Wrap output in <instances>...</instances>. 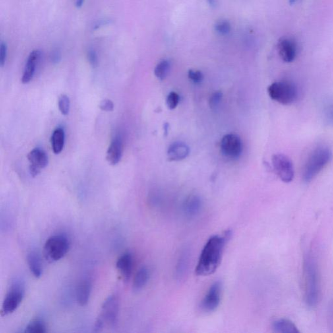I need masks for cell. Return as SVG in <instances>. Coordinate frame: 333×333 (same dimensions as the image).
Instances as JSON below:
<instances>
[{"label": "cell", "mask_w": 333, "mask_h": 333, "mask_svg": "<svg viewBox=\"0 0 333 333\" xmlns=\"http://www.w3.org/2000/svg\"><path fill=\"white\" fill-rule=\"evenodd\" d=\"M278 51L281 59L286 63H291L297 55V46L290 39L283 38L278 43Z\"/></svg>", "instance_id": "12"}, {"label": "cell", "mask_w": 333, "mask_h": 333, "mask_svg": "<svg viewBox=\"0 0 333 333\" xmlns=\"http://www.w3.org/2000/svg\"><path fill=\"white\" fill-rule=\"evenodd\" d=\"M29 268L36 278H39L43 274V264L40 256L36 251H31L27 256Z\"/></svg>", "instance_id": "20"}, {"label": "cell", "mask_w": 333, "mask_h": 333, "mask_svg": "<svg viewBox=\"0 0 333 333\" xmlns=\"http://www.w3.org/2000/svg\"><path fill=\"white\" fill-rule=\"evenodd\" d=\"M189 154V146L181 142L173 143L167 150V156L170 161L183 160L187 158Z\"/></svg>", "instance_id": "17"}, {"label": "cell", "mask_w": 333, "mask_h": 333, "mask_svg": "<svg viewBox=\"0 0 333 333\" xmlns=\"http://www.w3.org/2000/svg\"><path fill=\"white\" fill-rule=\"evenodd\" d=\"M332 158V152L326 146L316 148L308 157L304 165L303 179L305 183H310L330 163Z\"/></svg>", "instance_id": "3"}, {"label": "cell", "mask_w": 333, "mask_h": 333, "mask_svg": "<svg viewBox=\"0 0 333 333\" xmlns=\"http://www.w3.org/2000/svg\"><path fill=\"white\" fill-rule=\"evenodd\" d=\"M166 101L167 107L169 109H175L177 107V105H179L180 102L179 95L177 93L171 92L167 96Z\"/></svg>", "instance_id": "28"}, {"label": "cell", "mask_w": 333, "mask_h": 333, "mask_svg": "<svg viewBox=\"0 0 333 333\" xmlns=\"http://www.w3.org/2000/svg\"><path fill=\"white\" fill-rule=\"evenodd\" d=\"M272 164L281 181L286 183L292 181L294 177V169L288 157L283 154H275L272 157Z\"/></svg>", "instance_id": "7"}, {"label": "cell", "mask_w": 333, "mask_h": 333, "mask_svg": "<svg viewBox=\"0 0 333 333\" xmlns=\"http://www.w3.org/2000/svg\"><path fill=\"white\" fill-rule=\"evenodd\" d=\"M214 30L219 34L226 35L231 32V25L230 22L227 21V20H219L215 24Z\"/></svg>", "instance_id": "26"}, {"label": "cell", "mask_w": 333, "mask_h": 333, "mask_svg": "<svg viewBox=\"0 0 333 333\" xmlns=\"http://www.w3.org/2000/svg\"><path fill=\"white\" fill-rule=\"evenodd\" d=\"M47 332V325L41 318L32 320L27 325L24 330V332L27 333H45Z\"/></svg>", "instance_id": "24"}, {"label": "cell", "mask_w": 333, "mask_h": 333, "mask_svg": "<svg viewBox=\"0 0 333 333\" xmlns=\"http://www.w3.org/2000/svg\"><path fill=\"white\" fill-rule=\"evenodd\" d=\"M65 134L63 128H58L51 136V147L55 154H59L63 149L65 144Z\"/></svg>", "instance_id": "21"}, {"label": "cell", "mask_w": 333, "mask_h": 333, "mask_svg": "<svg viewBox=\"0 0 333 333\" xmlns=\"http://www.w3.org/2000/svg\"><path fill=\"white\" fill-rule=\"evenodd\" d=\"M61 55L59 50H58V49H55V50H53L51 55V62H53V63H58L60 61H61Z\"/></svg>", "instance_id": "34"}, {"label": "cell", "mask_w": 333, "mask_h": 333, "mask_svg": "<svg viewBox=\"0 0 333 333\" xmlns=\"http://www.w3.org/2000/svg\"><path fill=\"white\" fill-rule=\"evenodd\" d=\"M100 108L102 109V111H112L113 109H114V104L112 101L109 100V99H105L100 102V105H99Z\"/></svg>", "instance_id": "33"}, {"label": "cell", "mask_w": 333, "mask_h": 333, "mask_svg": "<svg viewBox=\"0 0 333 333\" xmlns=\"http://www.w3.org/2000/svg\"><path fill=\"white\" fill-rule=\"evenodd\" d=\"M119 305L117 297L111 295L103 302L100 313L95 322L94 331L100 332L105 325L115 327L119 318Z\"/></svg>", "instance_id": "5"}, {"label": "cell", "mask_w": 333, "mask_h": 333, "mask_svg": "<svg viewBox=\"0 0 333 333\" xmlns=\"http://www.w3.org/2000/svg\"><path fill=\"white\" fill-rule=\"evenodd\" d=\"M306 303L310 307L317 305L320 296L319 276L317 262L311 253H307L304 258Z\"/></svg>", "instance_id": "2"}, {"label": "cell", "mask_w": 333, "mask_h": 333, "mask_svg": "<svg viewBox=\"0 0 333 333\" xmlns=\"http://www.w3.org/2000/svg\"><path fill=\"white\" fill-rule=\"evenodd\" d=\"M188 78L195 84H199L203 80L204 75L199 70H190L188 71Z\"/></svg>", "instance_id": "29"}, {"label": "cell", "mask_w": 333, "mask_h": 333, "mask_svg": "<svg viewBox=\"0 0 333 333\" xmlns=\"http://www.w3.org/2000/svg\"><path fill=\"white\" fill-rule=\"evenodd\" d=\"M231 232L225 231L222 235L211 237L204 246L196 265L195 272L198 276H209L216 272L221 264L225 245L230 239Z\"/></svg>", "instance_id": "1"}, {"label": "cell", "mask_w": 333, "mask_h": 333, "mask_svg": "<svg viewBox=\"0 0 333 333\" xmlns=\"http://www.w3.org/2000/svg\"><path fill=\"white\" fill-rule=\"evenodd\" d=\"M133 257L131 253H125L122 254L117 260L116 267L120 275L125 281L129 280L133 270Z\"/></svg>", "instance_id": "14"}, {"label": "cell", "mask_w": 333, "mask_h": 333, "mask_svg": "<svg viewBox=\"0 0 333 333\" xmlns=\"http://www.w3.org/2000/svg\"><path fill=\"white\" fill-rule=\"evenodd\" d=\"M208 2L211 7H215L217 5V0H208Z\"/></svg>", "instance_id": "37"}, {"label": "cell", "mask_w": 333, "mask_h": 333, "mask_svg": "<svg viewBox=\"0 0 333 333\" xmlns=\"http://www.w3.org/2000/svg\"><path fill=\"white\" fill-rule=\"evenodd\" d=\"M88 61L90 65L93 68H96L98 65V58L96 51L93 49H90L88 52Z\"/></svg>", "instance_id": "31"}, {"label": "cell", "mask_w": 333, "mask_h": 333, "mask_svg": "<svg viewBox=\"0 0 333 333\" xmlns=\"http://www.w3.org/2000/svg\"><path fill=\"white\" fill-rule=\"evenodd\" d=\"M190 252L189 250L184 249L179 256L177 266H176V278L179 281L183 280L187 274L189 268Z\"/></svg>", "instance_id": "19"}, {"label": "cell", "mask_w": 333, "mask_h": 333, "mask_svg": "<svg viewBox=\"0 0 333 333\" xmlns=\"http://www.w3.org/2000/svg\"><path fill=\"white\" fill-rule=\"evenodd\" d=\"M223 94L220 92L214 93V94L210 96L209 103L210 106L212 109H216L220 103L221 100H222Z\"/></svg>", "instance_id": "30"}, {"label": "cell", "mask_w": 333, "mask_h": 333, "mask_svg": "<svg viewBox=\"0 0 333 333\" xmlns=\"http://www.w3.org/2000/svg\"><path fill=\"white\" fill-rule=\"evenodd\" d=\"M222 285L217 281L209 288L205 297L202 300L200 307L205 312H212L218 309L221 303Z\"/></svg>", "instance_id": "10"}, {"label": "cell", "mask_w": 333, "mask_h": 333, "mask_svg": "<svg viewBox=\"0 0 333 333\" xmlns=\"http://www.w3.org/2000/svg\"><path fill=\"white\" fill-rule=\"evenodd\" d=\"M327 117H328V121L330 122V123H332L333 125V105H331L327 111Z\"/></svg>", "instance_id": "35"}, {"label": "cell", "mask_w": 333, "mask_h": 333, "mask_svg": "<svg viewBox=\"0 0 333 333\" xmlns=\"http://www.w3.org/2000/svg\"><path fill=\"white\" fill-rule=\"evenodd\" d=\"M24 295V290L21 285L15 283L12 285L2 305L1 315H7L15 311L21 304Z\"/></svg>", "instance_id": "8"}, {"label": "cell", "mask_w": 333, "mask_h": 333, "mask_svg": "<svg viewBox=\"0 0 333 333\" xmlns=\"http://www.w3.org/2000/svg\"><path fill=\"white\" fill-rule=\"evenodd\" d=\"M7 45L5 43L1 42L0 45V65L3 67L7 59Z\"/></svg>", "instance_id": "32"}, {"label": "cell", "mask_w": 333, "mask_h": 333, "mask_svg": "<svg viewBox=\"0 0 333 333\" xmlns=\"http://www.w3.org/2000/svg\"><path fill=\"white\" fill-rule=\"evenodd\" d=\"M149 271L146 267H142L136 273L133 281V287L135 291L142 290L146 285L147 284L149 279Z\"/></svg>", "instance_id": "23"}, {"label": "cell", "mask_w": 333, "mask_h": 333, "mask_svg": "<svg viewBox=\"0 0 333 333\" xmlns=\"http://www.w3.org/2000/svg\"><path fill=\"white\" fill-rule=\"evenodd\" d=\"M92 290V285L88 279H84L80 281L76 287V300L80 306H86L90 301L91 293Z\"/></svg>", "instance_id": "18"}, {"label": "cell", "mask_w": 333, "mask_h": 333, "mask_svg": "<svg viewBox=\"0 0 333 333\" xmlns=\"http://www.w3.org/2000/svg\"><path fill=\"white\" fill-rule=\"evenodd\" d=\"M58 106L61 113L63 115L69 114L70 111V99L67 95H63L59 97Z\"/></svg>", "instance_id": "27"}, {"label": "cell", "mask_w": 333, "mask_h": 333, "mask_svg": "<svg viewBox=\"0 0 333 333\" xmlns=\"http://www.w3.org/2000/svg\"><path fill=\"white\" fill-rule=\"evenodd\" d=\"M170 67V63L167 60H163L155 67V76L160 80H164L168 75Z\"/></svg>", "instance_id": "25"}, {"label": "cell", "mask_w": 333, "mask_h": 333, "mask_svg": "<svg viewBox=\"0 0 333 333\" xmlns=\"http://www.w3.org/2000/svg\"><path fill=\"white\" fill-rule=\"evenodd\" d=\"M28 159L30 163V172L33 177H37L41 169L45 168L48 163L47 153L39 148L31 151L28 155Z\"/></svg>", "instance_id": "11"}, {"label": "cell", "mask_w": 333, "mask_h": 333, "mask_svg": "<svg viewBox=\"0 0 333 333\" xmlns=\"http://www.w3.org/2000/svg\"><path fill=\"white\" fill-rule=\"evenodd\" d=\"M202 202L200 196L191 195L184 201L183 211L185 216L188 218H195L201 210Z\"/></svg>", "instance_id": "15"}, {"label": "cell", "mask_w": 333, "mask_h": 333, "mask_svg": "<svg viewBox=\"0 0 333 333\" xmlns=\"http://www.w3.org/2000/svg\"><path fill=\"white\" fill-rule=\"evenodd\" d=\"M297 1V0H289V3H290V4H293Z\"/></svg>", "instance_id": "38"}, {"label": "cell", "mask_w": 333, "mask_h": 333, "mask_svg": "<svg viewBox=\"0 0 333 333\" xmlns=\"http://www.w3.org/2000/svg\"><path fill=\"white\" fill-rule=\"evenodd\" d=\"M221 150L227 158H238L242 152V143L240 138L237 134H229L223 136L221 142Z\"/></svg>", "instance_id": "9"}, {"label": "cell", "mask_w": 333, "mask_h": 333, "mask_svg": "<svg viewBox=\"0 0 333 333\" xmlns=\"http://www.w3.org/2000/svg\"><path fill=\"white\" fill-rule=\"evenodd\" d=\"M123 143L121 138L116 137L111 143L107 151L106 160L111 165H117L121 160Z\"/></svg>", "instance_id": "16"}, {"label": "cell", "mask_w": 333, "mask_h": 333, "mask_svg": "<svg viewBox=\"0 0 333 333\" xmlns=\"http://www.w3.org/2000/svg\"><path fill=\"white\" fill-rule=\"evenodd\" d=\"M85 0H76V7L77 8H80L82 7L83 4L84 3Z\"/></svg>", "instance_id": "36"}, {"label": "cell", "mask_w": 333, "mask_h": 333, "mask_svg": "<svg viewBox=\"0 0 333 333\" xmlns=\"http://www.w3.org/2000/svg\"><path fill=\"white\" fill-rule=\"evenodd\" d=\"M272 328L275 332L278 333H299L295 324L289 320L286 319L276 320L273 323Z\"/></svg>", "instance_id": "22"}, {"label": "cell", "mask_w": 333, "mask_h": 333, "mask_svg": "<svg viewBox=\"0 0 333 333\" xmlns=\"http://www.w3.org/2000/svg\"><path fill=\"white\" fill-rule=\"evenodd\" d=\"M69 239L64 235H57L49 237L44 246V255L48 261L57 262L61 260L69 251Z\"/></svg>", "instance_id": "6"}, {"label": "cell", "mask_w": 333, "mask_h": 333, "mask_svg": "<svg viewBox=\"0 0 333 333\" xmlns=\"http://www.w3.org/2000/svg\"><path fill=\"white\" fill-rule=\"evenodd\" d=\"M268 92L270 98L283 105L291 104L297 100L298 91L293 83L280 81L269 86Z\"/></svg>", "instance_id": "4"}, {"label": "cell", "mask_w": 333, "mask_h": 333, "mask_svg": "<svg viewBox=\"0 0 333 333\" xmlns=\"http://www.w3.org/2000/svg\"><path fill=\"white\" fill-rule=\"evenodd\" d=\"M41 57V51L38 49L32 51L27 60L26 67H25L23 76L22 78V82L24 84H28L34 78L36 70L37 64Z\"/></svg>", "instance_id": "13"}]
</instances>
